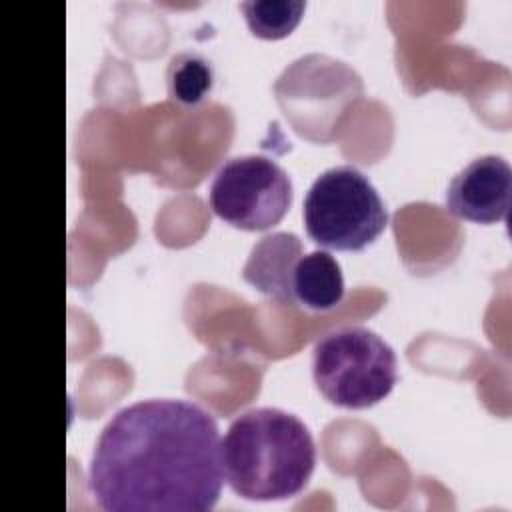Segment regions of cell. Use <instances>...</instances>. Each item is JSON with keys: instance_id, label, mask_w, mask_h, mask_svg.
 <instances>
[{"instance_id": "6da1fadb", "label": "cell", "mask_w": 512, "mask_h": 512, "mask_svg": "<svg viewBox=\"0 0 512 512\" xmlns=\"http://www.w3.org/2000/svg\"><path fill=\"white\" fill-rule=\"evenodd\" d=\"M222 484L218 424L200 404L180 398L118 410L88 466V490L106 512H208Z\"/></svg>"}, {"instance_id": "7a4b0ae2", "label": "cell", "mask_w": 512, "mask_h": 512, "mask_svg": "<svg viewBox=\"0 0 512 512\" xmlns=\"http://www.w3.org/2000/svg\"><path fill=\"white\" fill-rule=\"evenodd\" d=\"M224 478L256 502L286 500L308 484L316 446L308 426L294 414L260 406L236 416L222 440Z\"/></svg>"}, {"instance_id": "3957f363", "label": "cell", "mask_w": 512, "mask_h": 512, "mask_svg": "<svg viewBox=\"0 0 512 512\" xmlns=\"http://www.w3.org/2000/svg\"><path fill=\"white\" fill-rule=\"evenodd\" d=\"M312 376L328 402L360 410L392 392L398 364L392 346L376 332L364 326H342L314 344Z\"/></svg>"}, {"instance_id": "277c9868", "label": "cell", "mask_w": 512, "mask_h": 512, "mask_svg": "<svg viewBox=\"0 0 512 512\" xmlns=\"http://www.w3.org/2000/svg\"><path fill=\"white\" fill-rule=\"evenodd\" d=\"M302 216L308 236L332 250H362L388 224L378 190L364 172L350 164L328 168L312 182Z\"/></svg>"}, {"instance_id": "5b68a950", "label": "cell", "mask_w": 512, "mask_h": 512, "mask_svg": "<svg viewBox=\"0 0 512 512\" xmlns=\"http://www.w3.org/2000/svg\"><path fill=\"white\" fill-rule=\"evenodd\" d=\"M208 200L224 222L242 230H266L288 212L292 180L280 164L266 156H234L214 174Z\"/></svg>"}, {"instance_id": "8992f818", "label": "cell", "mask_w": 512, "mask_h": 512, "mask_svg": "<svg viewBox=\"0 0 512 512\" xmlns=\"http://www.w3.org/2000/svg\"><path fill=\"white\" fill-rule=\"evenodd\" d=\"M512 196V170L496 154L474 158L448 184L446 208L450 214L492 224L508 218Z\"/></svg>"}, {"instance_id": "52a82bcc", "label": "cell", "mask_w": 512, "mask_h": 512, "mask_svg": "<svg viewBox=\"0 0 512 512\" xmlns=\"http://www.w3.org/2000/svg\"><path fill=\"white\" fill-rule=\"evenodd\" d=\"M300 256L302 240L294 232L266 234L252 246L242 278L266 296L294 302L292 274Z\"/></svg>"}, {"instance_id": "ba28073f", "label": "cell", "mask_w": 512, "mask_h": 512, "mask_svg": "<svg viewBox=\"0 0 512 512\" xmlns=\"http://www.w3.org/2000/svg\"><path fill=\"white\" fill-rule=\"evenodd\" d=\"M294 302L310 310H330L344 298V276L336 258L326 250L302 254L292 274Z\"/></svg>"}, {"instance_id": "9c48e42d", "label": "cell", "mask_w": 512, "mask_h": 512, "mask_svg": "<svg viewBox=\"0 0 512 512\" xmlns=\"http://www.w3.org/2000/svg\"><path fill=\"white\" fill-rule=\"evenodd\" d=\"M214 86V68L198 52H178L166 70L168 96L184 106L200 104Z\"/></svg>"}, {"instance_id": "30bf717a", "label": "cell", "mask_w": 512, "mask_h": 512, "mask_svg": "<svg viewBox=\"0 0 512 512\" xmlns=\"http://www.w3.org/2000/svg\"><path fill=\"white\" fill-rule=\"evenodd\" d=\"M304 8L302 0H250L240 4L252 34L266 40L290 34L298 26Z\"/></svg>"}]
</instances>
